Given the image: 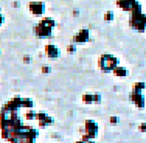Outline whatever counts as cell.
<instances>
[{"mask_svg": "<svg viewBox=\"0 0 146 143\" xmlns=\"http://www.w3.org/2000/svg\"><path fill=\"white\" fill-rule=\"evenodd\" d=\"M40 72H42L44 75H48V73H51V67H50V65H42Z\"/></svg>", "mask_w": 146, "mask_h": 143, "instance_id": "d6986e66", "label": "cell"}, {"mask_svg": "<svg viewBox=\"0 0 146 143\" xmlns=\"http://www.w3.org/2000/svg\"><path fill=\"white\" fill-rule=\"evenodd\" d=\"M137 5H138L137 0H117V6L121 8L123 11H126V13H131Z\"/></svg>", "mask_w": 146, "mask_h": 143, "instance_id": "ba28073f", "label": "cell"}, {"mask_svg": "<svg viewBox=\"0 0 146 143\" xmlns=\"http://www.w3.org/2000/svg\"><path fill=\"white\" fill-rule=\"evenodd\" d=\"M138 129H140L141 132H146V123H140L138 124Z\"/></svg>", "mask_w": 146, "mask_h": 143, "instance_id": "ffe728a7", "label": "cell"}, {"mask_svg": "<svg viewBox=\"0 0 146 143\" xmlns=\"http://www.w3.org/2000/svg\"><path fill=\"white\" fill-rule=\"evenodd\" d=\"M145 87H146V84H145L143 81L134 82V84H132V92H143V90H145Z\"/></svg>", "mask_w": 146, "mask_h": 143, "instance_id": "7c38bea8", "label": "cell"}, {"mask_svg": "<svg viewBox=\"0 0 146 143\" xmlns=\"http://www.w3.org/2000/svg\"><path fill=\"white\" fill-rule=\"evenodd\" d=\"M118 121H120V118L115 117V115H112V117L109 118V123L112 124V126H115V124H118Z\"/></svg>", "mask_w": 146, "mask_h": 143, "instance_id": "ac0fdd59", "label": "cell"}, {"mask_svg": "<svg viewBox=\"0 0 146 143\" xmlns=\"http://www.w3.org/2000/svg\"><path fill=\"white\" fill-rule=\"evenodd\" d=\"M30 61H31L30 56H23V62H25V64H30Z\"/></svg>", "mask_w": 146, "mask_h": 143, "instance_id": "44dd1931", "label": "cell"}, {"mask_svg": "<svg viewBox=\"0 0 146 143\" xmlns=\"http://www.w3.org/2000/svg\"><path fill=\"white\" fill-rule=\"evenodd\" d=\"M131 101L138 109H143L145 107V96L141 92H131Z\"/></svg>", "mask_w": 146, "mask_h": 143, "instance_id": "9c48e42d", "label": "cell"}, {"mask_svg": "<svg viewBox=\"0 0 146 143\" xmlns=\"http://www.w3.org/2000/svg\"><path fill=\"white\" fill-rule=\"evenodd\" d=\"M25 118H27V120H36V110L28 109V112L25 114Z\"/></svg>", "mask_w": 146, "mask_h": 143, "instance_id": "9a60e30c", "label": "cell"}, {"mask_svg": "<svg viewBox=\"0 0 146 143\" xmlns=\"http://www.w3.org/2000/svg\"><path fill=\"white\" fill-rule=\"evenodd\" d=\"M86 143H96V142H95V138H92V140H87Z\"/></svg>", "mask_w": 146, "mask_h": 143, "instance_id": "603a6c76", "label": "cell"}, {"mask_svg": "<svg viewBox=\"0 0 146 143\" xmlns=\"http://www.w3.org/2000/svg\"><path fill=\"white\" fill-rule=\"evenodd\" d=\"M28 9H30V13L33 16L42 17L45 14V3L44 2H37V0H33V2H30Z\"/></svg>", "mask_w": 146, "mask_h": 143, "instance_id": "277c9868", "label": "cell"}, {"mask_svg": "<svg viewBox=\"0 0 146 143\" xmlns=\"http://www.w3.org/2000/svg\"><path fill=\"white\" fill-rule=\"evenodd\" d=\"M3 22H5V17H3V14H2V13H0V27L3 25Z\"/></svg>", "mask_w": 146, "mask_h": 143, "instance_id": "7402d4cb", "label": "cell"}, {"mask_svg": "<svg viewBox=\"0 0 146 143\" xmlns=\"http://www.w3.org/2000/svg\"><path fill=\"white\" fill-rule=\"evenodd\" d=\"M120 65V61L118 58H115L113 55H101L98 59V67L103 73H110L113 72V69Z\"/></svg>", "mask_w": 146, "mask_h": 143, "instance_id": "3957f363", "label": "cell"}, {"mask_svg": "<svg viewBox=\"0 0 146 143\" xmlns=\"http://www.w3.org/2000/svg\"><path fill=\"white\" fill-rule=\"evenodd\" d=\"M112 73L117 76V78H126V76H127V69H124L123 65H117V67L113 69Z\"/></svg>", "mask_w": 146, "mask_h": 143, "instance_id": "30bf717a", "label": "cell"}, {"mask_svg": "<svg viewBox=\"0 0 146 143\" xmlns=\"http://www.w3.org/2000/svg\"><path fill=\"white\" fill-rule=\"evenodd\" d=\"M129 25H131L132 30L138 31V33H145L146 31V14L141 13V5L140 3L131 11Z\"/></svg>", "mask_w": 146, "mask_h": 143, "instance_id": "7a4b0ae2", "label": "cell"}, {"mask_svg": "<svg viewBox=\"0 0 146 143\" xmlns=\"http://www.w3.org/2000/svg\"><path fill=\"white\" fill-rule=\"evenodd\" d=\"M82 103L84 104H93V93H84V95H82Z\"/></svg>", "mask_w": 146, "mask_h": 143, "instance_id": "4fadbf2b", "label": "cell"}, {"mask_svg": "<svg viewBox=\"0 0 146 143\" xmlns=\"http://www.w3.org/2000/svg\"><path fill=\"white\" fill-rule=\"evenodd\" d=\"M101 103V93H93V104Z\"/></svg>", "mask_w": 146, "mask_h": 143, "instance_id": "e0dca14e", "label": "cell"}, {"mask_svg": "<svg viewBox=\"0 0 146 143\" xmlns=\"http://www.w3.org/2000/svg\"><path fill=\"white\" fill-rule=\"evenodd\" d=\"M36 121L39 123V128H47L53 124V118L48 117V114L45 112H36Z\"/></svg>", "mask_w": 146, "mask_h": 143, "instance_id": "8992f818", "label": "cell"}, {"mask_svg": "<svg viewBox=\"0 0 146 143\" xmlns=\"http://www.w3.org/2000/svg\"><path fill=\"white\" fill-rule=\"evenodd\" d=\"M75 51H76V44L75 42H72V44H68L67 45V53H75Z\"/></svg>", "mask_w": 146, "mask_h": 143, "instance_id": "2e32d148", "label": "cell"}, {"mask_svg": "<svg viewBox=\"0 0 146 143\" xmlns=\"http://www.w3.org/2000/svg\"><path fill=\"white\" fill-rule=\"evenodd\" d=\"M54 27H56V22H54L53 17H42L40 22L33 28V31L39 39H50V37L53 36Z\"/></svg>", "mask_w": 146, "mask_h": 143, "instance_id": "6da1fadb", "label": "cell"}, {"mask_svg": "<svg viewBox=\"0 0 146 143\" xmlns=\"http://www.w3.org/2000/svg\"><path fill=\"white\" fill-rule=\"evenodd\" d=\"M19 106H20V109H33L34 107V103H33V100H30V98H20V103H19Z\"/></svg>", "mask_w": 146, "mask_h": 143, "instance_id": "8fae6325", "label": "cell"}, {"mask_svg": "<svg viewBox=\"0 0 146 143\" xmlns=\"http://www.w3.org/2000/svg\"><path fill=\"white\" fill-rule=\"evenodd\" d=\"M75 143H86V142H84V140H81V138H79V140H78V142H75Z\"/></svg>", "mask_w": 146, "mask_h": 143, "instance_id": "cb8c5ba5", "label": "cell"}, {"mask_svg": "<svg viewBox=\"0 0 146 143\" xmlns=\"http://www.w3.org/2000/svg\"><path fill=\"white\" fill-rule=\"evenodd\" d=\"M113 19H115L113 11H106V14H104V22H112Z\"/></svg>", "mask_w": 146, "mask_h": 143, "instance_id": "5bb4252c", "label": "cell"}, {"mask_svg": "<svg viewBox=\"0 0 146 143\" xmlns=\"http://www.w3.org/2000/svg\"><path fill=\"white\" fill-rule=\"evenodd\" d=\"M89 41H90V31L87 28H82V30H79L78 33L73 36L72 42H75V44H86V42H89Z\"/></svg>", "mask_w": 146, "mask_h": 143, "instance_id": "5b68a950", "label": "cell"}, {"mask_svg": "<svg viewBox=\"0 0 146 143\" xmlns=\"http://www.w3.org/2000/svg\"><path fill=\"white\" fill-rule=\"evenodd\" d=\"M44 51H45V56L48 59H58L61 56V51H59V48L54 44H47L44 48Z\"/></svg>", "mask_w": 146, "mask_h": 143, "instance_id": "52a82bcc", "label": "cell"}]
</instances>
